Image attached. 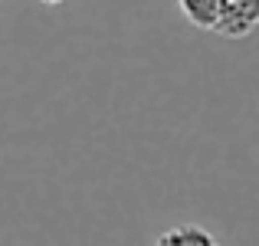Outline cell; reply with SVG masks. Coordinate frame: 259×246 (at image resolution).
<instances>
[{
  "instance_id": "3",
  "label": "cell",
  "mask_w": 259,
  "mask_h": 246,
  "mask_svg": "<svg viewBox=\"0 0 259 246\" xmlns=\"http://www.w3.org/2000/svg\"><path fill=\"white\" fill-rule=\"evenodd\" d=\"M36 4H43V7H59V4H66V0H36Z\"/></svg>"
},
{
  "instance_id": "2",
  "label": "cell",
  "mask_w": 259,
  "mask_h": 246,
  "mask_svg": "<svg viewBox=\"0 0 259 246\" xmlns=\"http://www.w3.org/2000/svg\"><path fill=\"white\" fill-rule=\"evenodd\" d=\"M154 246H227V243L217 240L210 230L197 227V223H177V227L164 230L154 240Z\"/></svg>"
},
{
  "instance_id": "1",
  "label": "cell",
  "mask_w": 259,
  "mask_h": 246,
  "mask_svg": "<svg viewBox=\"0 0 259 246\" xmlns=\"http://www.w3.org/2000/svg\"><path fill=\"white\" fill-rule=\"evenodd\" d=\"M181 13L197 30L227 39H243L259 23V0H177Z\"/></svg>"
}]
</instances>
